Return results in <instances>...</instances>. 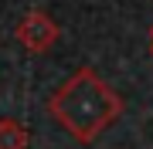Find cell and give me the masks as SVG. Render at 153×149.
I'll list each match as a JSON object with an SVG mask.
<instances>
[{
	"label": "cell",
	"instance_id": "6da1fadb",
	"mask_svg": "<svg viewBox=\"0 0 153 149\" xmlns=\"http://www.w3.org/2000/svg\"><path fill=\"white\" fill-rule=\"evenodd\" d=\"M48 112L71 139L92 142L123 115V95L92 68H78L51 92Z\"/></svg>",
	"mask_w": 153,
	"mask_h": 149
},
{
	"label": "cell",
	"instance_id": "7a4b0ae2",
	"mask_svg": "<svg viewBox=\"0 0 153 149\" xmlns=\"http://www.w3.org/2000/svg\"><path fill=\"white\" fill-rule=\"evenodd\" d=\"M58 24H55V17L51 14H44V10H27L17 21V27H14V37H17V44H21L24 51H31V54H44V51H51L55 48V41H58Z\"/></svg>",
	"mask_w": 153,
	"mask_h": 149
},
{
	"label": "cell",
	"instance_id": "3957f363",
	"mask_svg": "<svg viewBox=\"0 0 153 149\" xmlns=\"http://www.w3.org/2000/svg\"><path fill=\"white\" fill-rule=\"evenodd\" d=\"M31 136L24 129V122L17 119H0V149H27Z\"/></svg>",
	"mask_w": 153,
	"mask_h": 149
},
{
	"label": "cell",
	"instance_id": "277c9868",
	"mask_svg": "<svg viewBox=\"0 0 153 149\" xmlns=\"http://www.w3.org/2000/svg\"><path fill=\"white\" fill-rule=\"evenodd\" d=\"M150 51H153V31H150Z\"/></svg>",
	"mask_w": 153,
	"mask_h": 149
}]
</instances>
